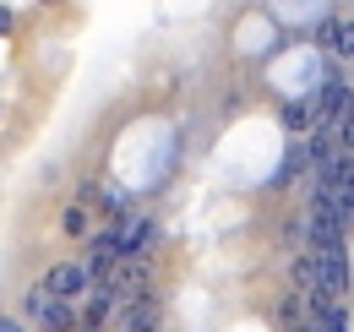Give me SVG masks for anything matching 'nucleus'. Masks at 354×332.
Listing matches in <instances>:
<instances>
[{"label": "nucleus", "instance_id": "f257e3e1", "mask_svg": "<svg viewBox=\"0 0 354 332\" xmlns=\"http://www.w3.org/2000/svg\"><path fill=\"white\" fill-rule=\"evenodd\" d=\"M82 284H88V267H77V261L55 267V273L44 278V289L55 294V299H77V294H82Z\"/></svg>", "mask_w": 354, "mask_h": 332}, {"label": "nucleus", "instance_id": "f03ea898", "mask_svg": "<svg viewBox=\"0 0 354 332\" xmlns=\"http://www.w3.org/2000/svg\"><path fill=\"white\" fill-rule=\"evenodd\" d=\"M126 322H131V332H147V327H158V305H153V299H142V305H136V311L126 316Z\"/></svg>", "mask_w": 354, "mask_h": 332}, {"label": "nucleus", "instance_id": "7ed1b4c3", "mask_svg": "<svg viewBox=\"0 0 354 332\" xmlns=\"http://www.w3.org/2000/svg\"><path fill=\"white\" fill-rule=\"evenodd\" d=\"M142 284H147V267H126V273H120V284H109V289H126V294H142Z\"/></svg>", "mask_w": 354, "mask_h": 332}, {"label": "nucleus", "instance_id": "20e7f679", "mask_svg": "<svg viewBox=\"0 0 354 332\" xmlns=\"http://www.w3.org/2000/svg\"><path fill=\"white\" fill-rule=\"evenodd\" d=\"M147 234H153V223H147V218H136L131 229H126V240H120V250H142V240H147Z\"/></svg>", "mask_w": 354, "mask_h": 332}, {"label": "nucleus", "instance_id": "39448f33", "mask_svg": "<svg viewBox=\"0 0 354 332\" xmlns=\"http://www.w3.org/2000/svg\"><path fill=\"white\" fill-rule=\"evenodd\" d=\"M306 164H310V153H306V147H289V153H283V180H289V174H300Z\"/></svg>", "mask_w": 354, "mask_h": 332}, {"label": "nucleus", "instance_id": "423d86ee", "mask_svg": "<svg viewBox=\"0 0 354 332\" xmlns=\"http://www.w3.org/2000/svg\"><path fill=\"white\" fill-rule=\"evenodd\" d=\"M283 120H289V125H295V131H300V125L310 120V115H306V104H289V109H283Z\"/></svg>", "mask_w": 354, "mask_h": 332}, {"label": "nucleus", "instance_id": "0eeeda50", "mask_svg": "<svg viewBox=\"0 0 354 332\" xmlns=\"http://www.w3.org/2000/svg\"><path fill=\"white\" fill-rule=\"evenodd\" d=\"M0 332H22V327H17V322H0Z\"/></svg>", "mask_w": 354, "mask_h": 332}, {"label": "nucleus", "instance_id": "6e6552de", "mask_svg": "<svg viewBox=\"0 0 354 332\" xmlns=\"http://www.w3.org/2000/svg\"><path fill=\"white\" fill-rule=\"evenodd\" d=\"M295 332H322V327H316V322H310V327H295Z\"/></svg>", "mask_w": 354, "mask_h": 332}]
</instances>
